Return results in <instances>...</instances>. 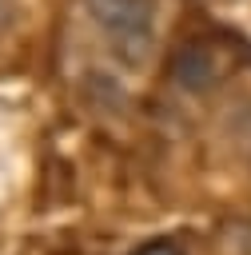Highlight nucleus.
I'll list each match as a JSON object with an SVG mask.
<instances>
[{
    "mask_svg": "<svg viewBox=\"0 0 251 255\" xmlns=\"http://www.w3.org/2000/svg\"><path fill=\"white\" fill-rule=\"evenodd\" d=\"M84 16L100 32V40L112 48L116 60L139 68L155 48L159 8L155 0H80Z\"/></svg>",
    "mask_w": 251,
    "mask_h": 255,
    "instance_id": "nucleus-1",
    "label": "nucleus"
},
{
    "mask_svg": "<svg viewBox=\"0 0 251 255\" xmlns=\"http://www.w3.org/2000/svg\"><path fill=\"white\" fill-rule=\"evenodd\" d=\"M131 255H183V247H179V243H171V239H151V243L135 247Z\"/></svg>",
    "mask_w": 251,
    "mask_h": 255,
    "instance_id": "nucleus-2",
    "label": "nucleus"
},
{
    "mask_svg": "<svg viewBox=\"0 0 251 255\" xmlns=\"http://www.w3.org/2000/svg\"><path fill=\"white\" fill-rule=\"evenodd\" d=\"M12 24H16V0H0V36H8Z\"/></svg>",
    "mask_w": 251,
    "mask_h": 255,
    "instance_id": "nucleus-3",
    "label": "nucleus"
}]
</instances>
